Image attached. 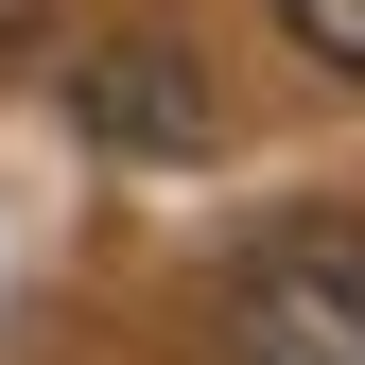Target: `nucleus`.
Instances as JSON below:
<instances>
[{"mask_svg": "<svg viewBox=\"0 0 365 365\" xmlns=\"http://www.w3.org/2000/svg\"><path fill=\"white\" fill-rule=\"evenodd\" d=\"M226 365H365V226H279L244 261Z\"/></svg>", "mask_w": 365, "mask_h": 365, "instance_id": "f257e3e1", "label": "nucleus"}, {"mask_svg": "<svg viewBox=\"0 0 365 365\" xmlns=\"http://www.w3.org/2000/svg\"><path fill=\"white\" fill-rule=\"evenodd\" d=\"M35 18H53V0H0V35H35Z\"/></svg>", "mask_w": 365, "mask_h": 365, "instance_id": "20e7f679", "label": "nucleus"}, {"mask_svg": "<svg viewBox=\"0 0 365 365\" xmlns=\"http://www.w3.org/2000/svg\"><path fill=\"white\" fill-rule=\"evenodd\" d=\"M70 105L105 122L122 157H209V87H192V70H157V53H87V70H70Z\"/></svg>", "mask_w": 365, "mask_h": 365, "instance_id": "f03ea898", "label": "nucleus"}, {"mask_svg": "<svg viewBox=\"0 0 365 365\" xmlns=\"http://www.w3.org/2000/svg\"><path fill=\"white\" fill-rule=\"evenodd\" d=\"M296 53L313 70H365V0H296Z\"/></svg>", "mask_w": 365, "mask_h": 365, "instance_id": "7ed1b4c3", "label": "nucleus"}]
</instances>
